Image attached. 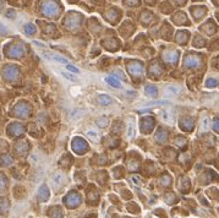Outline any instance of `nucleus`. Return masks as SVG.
Listing matches in <instances>:
<instances>
[{
	"mask_svg": "<svg viewBox=\"0 0 219 218\" xmlns=\"http://www.w3.org/2000/svg\"><path fill=\"white\" fill-rule=\"evenodd\" d=\"M42 55L47 59V60H53V61H58V63H61V64H66L68 63V60L64 58V56H61L59 54H55V53H49V52H44L42 53Z\"/></svg>",
	"mask_w": 219,
	"mask_h": 218,
	"instance_id": "1",
	"label": "nucleus"
},
{
	"mask_svg": "<svg viewBox=\"0 0 219 218\" xmlns=\"http://www.w3.org/2000/svg\"><path fill=\"white\" fill-rule=\"evenodd\" d=\"M65 180V175L62 174V173H55L53 176H51V184H53V186L55 189H58L59 186H61V184H62V181Z\"/></svg>",
	"mask_w": 219,
	"mask_h": 218,
	"instance_id": "2",
	"label": "nucleus"
},
{
	"mask_svg": "<svg viewBox=\"0 0 219 218\" xmlns=\"http://www.w3.org/2000/svg\"><path fill=\"white\" fill-rule=\"evenodd\" d=\"M86 135H87V137H89L93 142H99V135H98V132L96 131V130H87L86 131Z\"/></svg>",
	"mask_w": 219,
	"mask_h": 218,
	"instance_id": "3",
	"label": "nucleus"
},
{
	"mask_svg": "<svg viewBox=\"0 0 219 218\" xmlns=\"http://www.w3.org/2000/svg\"><path fill=\"white\" fill-rule=\"evenodd\" d=\"M104 80H105V82H107L108 85H110L111 87H115V88H119V87H120L119 80L115 79V77H113V76H107Z\"/></svg>",
	"mask_w": 219,
	"mask_h": 218,
	"instance_id": "4",
	"label": "nucleus"
},
{
	"mask_svg": "<svg viewBox=\"0 0 219 218\" xmlns=\"http://www.w3.org/2000/svg\"><path fill=\"white\" fill-rule=\"evenodd\" d=\"M98 102H99V104H102V106H109V104H111V98H110V96H108V95H101L99 97H98Z\"/></svg>",
	"mask_w": 219,
	"mask_h": 218,
	"instance_id": "5",
	"label": "nucleus"
},
{
	"mask_svg": "<svg viewBox=\"0 0 219 218\" xmlns=\"http://www.w3.org/2000/svg\"><path fill=\"white\" fill-rule=\"evenodd\" d=\"M179 92H180L179 88L175 87V86H169V87L167 88V93H168V95H170V96H176Z\"/></svg>",
	"mask_w": 219,
	"mask_h": 218,
	"instance_id": "6",
	"label": "nucleus"
},
{
	"mask_svg": "<svg viewBox=\"0 0 219 218\" xmlns=\"http://www.w3.org/2000/svg\"><path fill=\"white\" fill-rule=\"evenodd\" d=\"M96 122H97V125L101 126V128H107V125H108V118L107 116H102V119H98Z\"/></svg>",
	"mask_w": 219,
	"mask_h": 218,
	"instance_id": "7",
	"label": "nucleus"
},
{
	"mask_svg": "<svg viewBox=\"0 0 219 218\" xmlns=\"http://www.w3.org/2000/svg\"><path fill=\"white\" fill-rule=\"evenodd\" d=\"M168 102L165 101H155V102H147V103H143V106L146 107H153V106H163V104H167Z\"/></svg>",
	"mask_w": 219,
	"mask_h": 218,
	"instance_id": "8",
	"label": "nucleus"
},
{
	"mask_svg": "<svg viewBox=\"0 0 219 218\" xmlns=\"http://www.w3.org/2000/svg\"><path fill=\"white\" fill-rule=\"evenodd\" d=\"M82 115H83V110H81V109H75L71 113V118L72 119H80Z\"/></svg>",
	"mask_w": 219,
	"mask_h": 218,
	"instance_id": "9",
	"label": "nucleus"
},
{
	"mask_svg": "<svg viewBox=\"0 0 219 218\" xmlns=\"http://www.w3.org/2000/svg\"><path fill=\"white\" fill-rule=\"evenodd\" d=\"M208 124H209V118H204L201 122V131H206L208 129Z\"/></svg>",
	"mask_w": 219,
	"mask_h": 218,
	"instance_id": "10",
	"label": "nucleus"
},
{
	"mask_svg": "<svg viewBox=\"0 0 219 218\" xmlns=\"http://www.w3.org/2000/svg\"><path fill=\"white\" fill-rule=\"evenodd\" d=\"M62 74V76H65L69 81H72V82H76V77L74 76V75H71V74H68V72H61Z\"/></svg>",
	"mask_w": 219,
	"mask_h": 218,
	"instance_id": "11",
	"label": "nucleus"
},
{
	"mask_svg": "<svg viewBox=\"0 0 219 218\" xmlns=\"http://www.w3.org/2000/svg\"><path fill=\"white\" fill-rule=\"evenodd\" d=\"M66 69L70 71V72H74V74H80V70L76 68V66H72V65H68Z\"/></svg>",
	"mask_w": 219,
	"mask_h": 218,
	"instance_id": "12",
	"label": "nucleus"
},
{
	"mask_svg": "<svg viewBox=\"0 0 219 218\" xmlns=\"http://www.w3.org/2000/svg\"><path fill=\"white\" fill-rule=\"evenodd\" d=\"M26 32H27L28 35L35 33V27H33L32 25H27V26H26Z\"/></svg>",
	"mask_w": 219,
	"mask_h": 218,
	"instance_id": "13",
	"label": "nucleus"
},
{
	"mask_svg": "<svg viewBox=\"0 0 219 218\" xmlns=\"http://www.w3.org/2000/svg\"><path fill=\"white\" fill-rule=\"evenodd\" d=\"M163 120L164 121H170V115H169V113L167 110L163 112Z\"/></svg>",
	"mask_w": 219,
	"mask_h": 218,
	"instance_id": "14",
	"label": "nucleus"
},
{
	"mask_svg": "<svg viewBox=\"0 0 219 218\" xmlns=\"http://www.w3.org/2000/svg\"><path fill=\"white\" fill-rule=\"evenodd\" d=\"M129 128H130V129H129V134H128V136H129V137H131V136H132V128H134V126H132V124H130V126H129Z\"/></svg>",
	"mask_w": 219,
	"mask_h": 218,
	"instance_id": "15",
	"label": "nucleus"
}]
</instances>
